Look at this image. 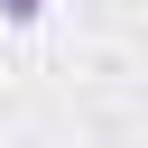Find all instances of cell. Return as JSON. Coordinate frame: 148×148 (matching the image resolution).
Masks as SVG:
<instances>
[{
	"label": "cell",
	"instance_id": "6da1fadb",
	"mask_svg": "<svg viewBox=\"0 0 148 148\" xmlns=\"http://www.w3.org/2000/svg\"><path fill=\"white\" fill-rule=\"evenodd\" d=\"M37 9H46V0H0V18H37Z\"/></svg>",
	"mask_w": 148,
	"mask_h": 148
}]
</instances>
